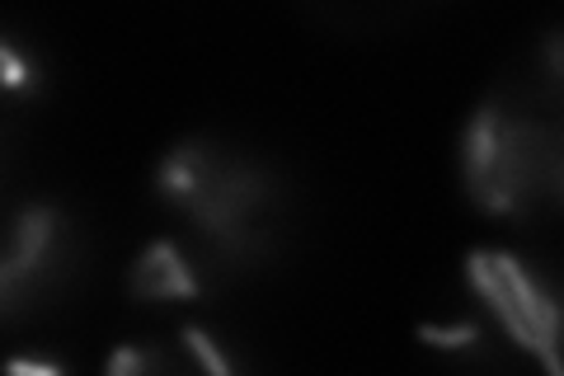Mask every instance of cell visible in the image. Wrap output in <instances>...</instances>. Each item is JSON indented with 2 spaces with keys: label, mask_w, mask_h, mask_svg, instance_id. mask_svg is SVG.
Masks as SVG:
<instances>
[{
  "label": "cell",
  "mask_w": 564,
  "mask_h": 376,
  "mask_svg": "<svg viewBox=\"0 0 564 376\" xmlns=\"http://www.w3.org/2000/svg\"><path fill=\"white\" fill-rule=\"evenodd\" d=\"M462 184L499 222H541L564 193V85L560 39L503 71L462 132Z\"/></svg>",
  "instance_id": "cell-1"
},
{
  "label": "cell",
  "mask_w": 564,
  "mask_h": 376,
  "mask_svg": "<svg viewBox=\"0 0 564 376\" xmlns=\"http://www.w3.org/2000/svg\"><path fill=\"white\" fill-rule=\"evenodd\" d=\"M155 193L217 268H259L292 236V189L273 160L221 137H188L155 165Z\"/></svg>",
  "instance_id": "cell-2"
},
{
  "label": "cell",
  "mask_w": 564,
  "mask_h": 376,
  "mask_svg": "<svg viewBox=\"0 0 564 376\" xmlns=\"http://www.w3.org/2000/svg\"><path fill=\"white\" fill-rule=\"evenodd\" d=\"M80 268V230L57 203L0 198V320L57 301Z\"/></svg>",
  "instance_id": "cell-3"
},
{
  "label": "cell",
  "mask_w": 564,
  "mask_h": 376,
  "mask_svg": "<svg viewBox=\"0 0 564 376\" xmlns=\"http://www.w3.org/2000/svg\"><path fill=\"white\" fill-rule=\"evenodd\" d=\"M466 288L475 311L503 339L527 367L541 376H560V301L555 282L536 264L508 249H475L466 259Z\"/></svg>",
  "instance_id": "cell-4"
},
{
  "label": "cell",
  "mask_w": 564,
  "mask_h": 376,
  "mask_svg": "<svg viewBox=\"0 0 564 376\" xmlns=\"http://www.w3.org/2000/svg\"><path fill=\"white\" fill-rule=\"evenodd\" d=\"M104 376H245L240 357L203 325H184L155 339H132L109 357Z\"/></svg>",
  "instance_id": "cell-5"
},
{
  "label": "cell",
  "mask_w": 564,
  "mask_h": 376,
  "mask_svg": "<svg viewBox=\"0 0 564 376\" xmlns=\"http://www.w3.org/2000/svg\"><path fill=\"white\" fill-rule=\"evenodd\" d=\"M217 264L184 236H161L141 245L128 268V292L137 301H203L212 292Z\"/></svg>",
  "instance_id": "cell-6"
},
{
  "label": "cell",
  "mask_w": 564,
  "mask_h": 376,
  "mask_svg": "<svg viewBox=\"0 0 564 376\" xmlns=\"http://www.w3.org/2000/svg\"><path fill=\"white\" fill-rule=\"evenodd\" d=\"M43 95V71L29 57L24 43H14L10 33H0V174L24 147L33 109Z\"/></svg>",
  "instance_id": "cell-7"
},
{
  "label": "cell",
  "mask_w": 564,
  "mask_h": 376,
  "mask_svg": "<svg viewBox=\"0 0 564 376\" xmlns=\"http://www.w3.org/2000/svg\"><path fill=\"white\" fill-rule=\"evenodd\" d=\"M0 376H70V372L47 353H14V357H6Z\"/></svg>",
  "instance_id": "cell-8"
}]
</instances>
